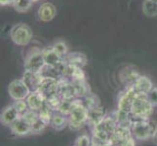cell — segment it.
I'll return each instance as SVG.
<instances>
[{
  "mask_svg": "<svg viewBox=\"0 0 157 146\" xmlns=\"http://www.w3.org/2000/svg\"><path fill=\"white\" fill-rule=\"evenodd\" d=\"M68 128L71 131H78L88 125L89 110L83 104L81 99H75L72 101V107L68 114Z\"/></svg>",
  "mask_w": 157,
  "mask_h": 146,
  "instance_id": "obj_1",
  "label": "cell"
},
{
  "mask_svg": "<svg viewBox=\"0 0 157 146\" xmlns=\"http://www.w3.org/2000/svg\"><path fill=\"white\" fill-rule=\"evenodd\" d=\"M157 129V123L150 119H133L131 132L136 140L145 141L152 139Z\"/></svg>",
  "mask_w": 157,
  "mask_h": 146,
  "instance_id": "obj_2",
  "label": "cell"
},
{
  "mask_svg": "<svg viewBox=\"0 0 157 146\" xmlns=\"http://www.w3.org/2000/svg\"><path fill=\"white\" fill-rule=\"evenodd\" d=\"M154 106L149 101L147 95H137L130 111L133 119H150Z\"/></svg>",
  "mask_w": 157,
  "mask_h": 146,
  "instance_id": "obj_3",
  "label": "cell"
},
{
  "mask_svg": "<svg viewBox=\"0 0 157 146\" xmlns=\"http://www.w3.org/2000/svg\"><path fill=\"white\" fill-rule=\"evenodd\" d=\"M10 38L18 46H28L33 38V32L30 26L24 23L16 24L10 30Z\"/></svg>",
  "mask_w": 157,
  "mask_h": 146,
  "instance_id": "obj_4",
  "label": "cell"
},
{
  "mask_svg": "<svg viewBox=\"0 0 157 146\" xmlns=\"http://www.w3.org/2000/svg\"><path fill=\"white\" fill-rule=\"evenodd\" d=\"M46 68L42 49L33 48L26 54L25 58V69L35 73H42Z\"/></svg>",
  "mask_w": 157,
  "mask_h": 146,
  "instance_id": "obj_5",
  "label": "cell"
},
{
  "mask_svg": "<svg viewBox=\"0 0 157 146\" xmlns=\"http://www.w3.org/2000/svg\"><path fill=\"white\" fill-rule=\"evenodd\" d=\"M8 94L13 100L26 99L30 94V90L23 79H15L8 86Z\"/></svg>",
  "mask_w": 157,
  "mask_h": 146,
  "instance_id": "obj_6",
  "label": "cell"
},
{
  "mask_svg": "<svg viewBox=\"0 0 157 146\" xmlns=\"http://www.w3.org/2000/svg\"><path fill=\"white\" fill-rule=\"evenodd\" d=\"M137 95H138L132 88V86L126 87L125 90H124L118 96L117 109L130 113L132 105H133V102H134L135 99L137 97Z\"/></svg>",
  "mask_w": 157,
  "mask_h": 146,
  "instance_id": "obj_7",
  "label": "cell"
},
{
  "mask_svg": "<svg viewBox=\"0 0 157 146\" xmlns=\"http://www.w3.org/2000/svg\"><path fill=\"white\" fill-rule=\"evenodd\" d=\"M42 53L47 67L58 69L64 62V58L59 55V53H57V51L52 46L43 48Z\"/></svg>",
  "mask_w": 157,
  "mask_h": 146,
  "instance_id": "obj_8",
  "label": "cell"
},
{
  "mask_svg": "<svg viewBox=\"0 0 157 146\" xmlns=\"http://www.w3.org/2000/svg\"><path fill=\"white\" fill-rule=\"evenodd\" d=\"M140 75L142 74L140 73V71L135 66H127L119 71L118 76H119L120 82L125 86V87H129V86H132L135 83V81H136Z\"/></svg>",
  "mask_w": 157,
  "mask_h": 146,
  "instance_id": "obj_9",
  "label": "cell"
},
{
  "mask_svg": "<svg viewBox=\"0 0 157 146\" xmlns=\"http://www.w3.org/2000/svg\"><path fill=\"white\" fill-rule=\"evenodd\" d=\"M59 87V79L53 76H47L43 74V78L40 83L38 91L44 95L45 97L49 96L55 93H58Z\"/></svg>",
  "mask_w": 157,
  "mask_h": 146,
  "instance_id": "obj_10",
  "label": "cell"
},
{
  "mask_svg": "<svg viewBox=\"0 0 157 146\" xmlns=\"http://www.w3.org/2000/svg\"><path fill=\"white\" fill-rule=\"evenodd\" d=\"M57 16V8L51 2L42 3L37 10V18L43 23H49Z\"/></svg>",
  "mask_w": 157,
  "mask_h": 146,
  "instance_id": "obj_11",
  "label": "cell"
},
{
  "mask_svg": "<svg viewBox=\"0 0 157 146\" xmlns=\"http://www.w3.org/2000/svg\"><path fill=\"white\" fill-rule=\"evenodd\" d=\"M132 88L138 95H147L149 92L153 89V83L147 76L140 75L132 85Z\"/></svg>",
  "mask_w": 157,
  "mask_h": 146,
  "instance_id": "obj_12",
  "label": "cell"
},
{
  "mask_svg": "<svg viewBox=\"0 0 157 146\" xmlns=\"http://www.w3.org/2000/svg\"><path fill=\"white\" fill-rule=\"evenodd\" d=\"M42 78H43L42 73H35L25 69V72L23 74V78L21 79L25 81V83L29 87L30 92H35L38 91Z\"/></svg>",
  "mask_w": 157,
  "mask_h": 146,
  "instance_id": "obj_13",
  "label": "cell"
},
{
  "mask_svg": "<svg viewBox=\"0 0 157 146\" xmlns=\"http://www.w3.org/2000/svg\"><path fill=\"white\" fill-rule=\"evenodd\" d=\"M25 100L28 102L29 109L39 111L43 107V105L45 104L46 97L39 91H35V92H30V94L26 97Z\"/></svg>",
  "mask_w": 157,
  "mask_h": 146,
  "instance_id": "obj_14",
  "label": "cell"
},
{
  "mask_svg": "<svg viewBox=\"0 0 157 146\" xmlns=\"http://www.w3.org/2000/svg\"><path fill=\"white\" fill-rule=\"evenodd\" d=\"M20 117L21 115L18 113V111L15 109L12 104H11V105L6 106L3 109L1 113V117H0V122H1V124L4 126L11 127Z\"/></svg>",
  "mask_w": 157,
  "mask_h": 146,
  "instance_id": "obj_15",
  "label": "cell"
},
{
  "mask_svg": "<svg viewBox=\"0 0 157 146\" xmlns=\"http://www.w3.org/2000/svg\"><path fill=\"white\" fill-rule=\"evenodd\" d=\"M64 62L70 64V66L83 68L84 66H87L88 58L86 57L85 54H83V53L72 52V53H68L67 55L64 57Z\"/></svg>",
  "mask_w": 157,
  "mask_h": 146,
  "instance_id": "obj_16",
  "label": "cell"
},
{
  "mask_svg": "<svg viewBox=\"0 0 157 146\" xmlns=\"http://www.w3.org/2000/svg\"><path fill=\"white\" fill-rule=\"evenodd\" d=\"M11 132L17 137H25L31 133V126L20 117L12 126L10 127Z\"/></svg>",
  "mask_w": 157,
  "mask_h": 146,
  "instance_id": "obj_17",
  "label": "cell"
},
{
  "mask_svg": "<svg viewBox=\"0 0 157 146\" xmlns=\"http://www.w3.org/2000/svg\"><path fill=\"white\" fill-rule=\"evenodd\" d=\"M107 116L106 111L104 107L97 106L93 109L89 110V121H88V125L95 127L104 120V119Z\"/></svg>",
  "mask_w": 157,
  "mask_h": 146,
  "instance_id": "obj_18",
  "label": "cell"
},
{
  "mask_svg": "<svg viewBox=\"0 0 157 146\" xmlns=\"http://www.w3.org/2000/svg\"><path fill=\"white\" fill-rule=\"evenodd\" d=\"M50 126L55 131H63V129L68 127V117L58 111H55L53 114Z\"/></svg>",
  "mask_w": 157,
  "mask_h": 146,
  "instance_id": "obj_19",
  "label": "cell"
},
{
  "mask_svg": "<svg viewBox=\"0 0 157 146\" xmlns=\"http://www.w3.org/2000/svg\"><path fill=\"white\" fill-rule=\"evenodd\" d=\"M72 83L77 99H83L91 93L89 84L86 81H72Z\"/></svg>",
  "mask_w": 157,
  "mask_h": 146,
  "instance_id": "obj_20",
  "label": "cell"
},
{
  "mask_svg": "<svg viewBox=\"0 0 157 146\" xmlns=\"http://www.w3.org/2000/svg\"><path fill=\"white\" fill-rule=\"evenodd\" d=\"M143 13L147 18H154L157 16V0H144Z\"/></svg>",
  "mask_w": 157,
  "mask_h": 146,
  "instance_id": "obj_21",
  "label": "cell"
},
{
  "mask_svg": "<svg viewBox=\"0 0 157 146\" xmlns=\"http://www.w3.org/2000/svg\"><path fill=\"white\" fill-rule=\"evenodd\" d=\"M63 99L61 95H59V93H55V94H53V95H51L46 97V102H45V103L48 106H49L52 110L58 111V109H59V105H61Z\"/></svg>",
  "mask_w": 157,
  "mask_h": 146,
  "instance_id": "obj_22",
  "label": "cell"
},
{
  "mask_svg": "<svg viewBox=\"0 0 157 146\" xmlns=\"http://www.w3.org/2000/svg\"><path fill=\"white\" fill-rule=\"evenodd\" d=\"M54 110H52L51 108L48 106L46 103L43 105V107L38 111V114H39V119L44 122L46 125L50 126L51 124V120H52V117L54 114Z\"/></svg>",
  "mask_w": 157,
  "mask_h": 146,
  "instance_id": "obj_23",
  "label": "cell"
},
{
  "mask_svg": "<svg viewBox=\"0 0 157 146\" xmlns=\"http://www.w3.org/2000/svg\"><path fill=\"white\" fill-rule=\"evenodd\" d=\"M83 101V104L85 105V107L87 108L88 110L93 109V108L100 106V99L99 97L97 96L95 94L90 93L88 95H86L83 99H81Z\"/></svg>",
  "mask_w": 157,
  "mask_h": 146,
  "instance_id": "obj_24",
  "label": "cell"
},
{
  "mask_svg": "<svg viewBox=\"0 0 157 146\" xmlns=\"http://www.w3.org/2000/svg\"><path fill=\"white\" fill-rule=\"evenodd\" d=\"M32 4H33L32 0H16L13 7L18 13H25L30 10Z\"/></svg>",
  "mask_w": 157,
  "mask_h": 146,
  "instance_id": "obj_25",
  "label": "cell"
},
{
  "mask_svg": "<svg viewBox=\"0 0 157 146\" xmlns=\"http://www.w3.org/2000/svg\"><path fill=\"white\" fill-rule=\"evenodd\" d=\"M21 117L23 120H25L26 123L29 124L30 126H32L39 119V114H38V111L29 109L28 111H25L23 115H21Z\"/></svg>",
  "mask_w": 157,
  "mask_h": 146,
  "instance_id": "obj_26",
  "label": "cell"
},
{
  "mask_svg": "<svg viewBox=\"0 0 157 146\" xmlns=\"http://www.w3.org/2000/svg\"><path fill=\"white\" fill-rule=\"evenodd\" d=\"M55 50L57 51V53H59V55L63 56V58L66 57L67 54L69 53L68 51V46L66 42H64L63 40H57L53 43V44L51 45Z\"/></svg>",
  "mask_w": 157,
  "mask_h": 146,
  "instance_id": "obj_27",
  "label": "cell"
},
{
  "mask_svg": "<svg viewBox=\"0 0 157 146\" xmlns=\"http://www.w3.org/2000/svg\"><path fill=\"white\" fill-rule=\"evenodd\" d=\"M14 108L18 111L20 115H23L25 111H28L29 108L28 105V102L25 99H18V100H14L13 104Z\"/></svg>",
  "mask_w": 157,
  "mask_h": 146,
  "instance_id": "obj_28",
  "label": "cell"
},
{
  "mask_svg": "<svg viewBox=\"0 0 157 146\" xmlns=\"http://www.w3.org/2000/svg\"><path fill=\"white\" fill-rule=\"evenodd\" d=\"M72 101H73V99H63L62 103L58 109V112L62 113L63 115L68 116V114L70 113V110H71V107H72Z\"/></svg>",
  "mask_w": 157,
  "mask_h": 146,
  "instance_id": "obj_29",
  "label": "cell"
},
{
  "mask_svg": "<svg viewBox=\"0 0 157 146\" xmlns=\"http://www.w3.org/2000/svg\"><path fill=\"white\" fill-rule=\"evenodd\" d=\"M48 127V125L43 122L40 119H38L33 125L31 126V134H38L41 133L42 132L45 131V129Z\"/></svg>",
  "mask_w": 157,
  "mask_h": 146,
  "instance_id": "obj_30",
  "label": "cell"
},
{
  "mask_svg": "<svg viewBox=\"0 0 157 146\" xmlns=\"http://www.w3.org/2000/svg\"><path fill=\"white\" fill-rule=\"evenodd\" d=\"M73 146H92V138L87 134H81L75 140Z\"/></svg>",
  "mask_w": 157,
  "mask_h": 146,
  "instance_id": "obj_31",
  "label": "cell"
},
{
  "mask_svg": "<svg viewBox=\"0 0 157 146\" xmlns=\"http://www.w3.org/2000/svg\"><path fill=\"white\" fill-rule=\"evenodd\" d=\"M147 97L152 105L154 107H157V87H153V89L148 93Z\"/></svg>",
  "mask_w": 157,
  "mask_h": 146,
  "instance_id": "obj_32",
  "label": "cell"
},
{
  "mask_svg": "<svg viewBox=\"0 0 157 146\" xmlns=\"http://www.w3.org/2000/svg\"><path fill=\"white\" fill-rule=\"evenodd\" d=\"M119 146H136V138L133 136H130L119 143Z\"/></svg>",
  "mask_w": 157,
  "mask_h": 146,
  "instance_id": "obj_33",
  "label": "cell"
},
{
  "mask_svg": "<svg viewBox=\"0 0 157 146\" xmlns=\"http://www.w3.org/2000/svg\"><path fill=\"white\" fill-rule=\"evenodd\" d=\"M16 0H0V5L1 6H8V5H13Z\"/></svg>",
  "mask_w": 157,
  "mask_h": 146,
  "instance_id": "obj_34",
  "label": "cell"
},
{
  "mask_svg": "<svg viewBox=\"0 0 157 146\" xmlns=\"http://www.w3.org/2000/svg\"><path fill=\"white\" fill-rule=\"evenodd\" d=\"M152 140H153V142L157 145V129H156V132H155V133H154V137H153Z\"/></svg>",
  "mask_w": 157,
  "mask_h": 146,
  "instance_id": "obj_35",
  "label": "cell"
},
{
  "mask_svg": "<svg viewBox=\"0 0 157 146\" xmlns=\"http://www.w3.org/2000/svg\"><path fill=\"white\" fill-rule=\"evenodd\" d=\"M38 1H40V0H32V2H33V3H35V2H38Z\"/></svg>",
  "mask_w": 157,
  "mask_h": 146,
  "instance_id": "obj_36",
  "label": "cell"
}]
</instances>
